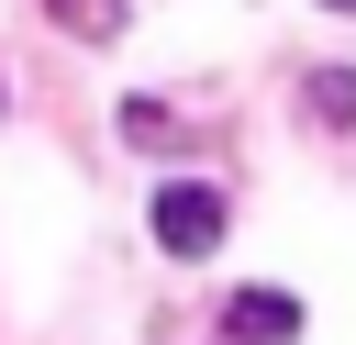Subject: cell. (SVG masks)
Returning <instances> with one entry per match:
<instances>
[{
    "mask_svg": "<svg viewBox=\"0 0 356 345\" xmlns=\"http://www.w3.org/2000/svg\"><path fill=\"white\" fill-rule=\"evenodd\" d=\"M323 11H356V0H323Z\"/></svg>",
    "mask_w": 356,
    "mask_h": 345,
    "instance_id": "6",
    "label": "cell"
},
{
    "mask_svg": "<svg viewBox=\"0 0 356 345\" xmlns=\"http://www.w3.org/2000/svg\"><path fill=\"white\" fill-rule=\"evenodd\" d=\"M300 334V300L289 289H234L222 300V345H289Z\"/></svg>",
    "mask_w": 356,
    "mask_h": 345,
    "instance_id": "2",
    "label": "cell"
},
{
    "mask_svg": "<svg viewBox=\"0 0 356 345\" xmlns=\"http://www.w3.org/2000/svg\"><path fill=\"white\" fill-rule=\"evenodd\" d=\"M156 245H167V256H211V245H222V189L167 178V189H156Z\"/></svg>",
    "mask_w": 356,
    "mask_h": 345,
    "instance_id": "1",
    "label": "cell"
},
{
    "mask_svg": "<svg viewBox=\"0 0 356 345\" xmlns=\"http://www.w3.org/2000/svg\"><path fill=\"white\" fill-rule=\"evenodd\" d=\"M300 100H312V122H356V67H312Z\"/></svg>",
    "mask_w": 356,
    "mask_h": 345,
    "instance_id": "3",
    "label": "cell"
},
{
    "mask_svg": "<svg viewBox=\"0 0 356 345\" xmlns=\"http://www.w3.org/2000/svg\"><path fill=\"white\" fill-rule=\"evenodd\" d=\"M122 134H134V145H178V111H167V100H122Z\"/></svg>",
    "mask_w": 356,
    "mask_h": 345,
    "instance_id": "5",
    "label": "cell"
},
{
    "mask_svg": "<svg viewBox=\"0 0 356 345\" xmlns=\"http://www.w3.org/2000/svg\"><path fill=\"white\" fill-rule=\"evenodd\" d=\"M44 11H56L67 33H89V45H111V33H122V0H44Z\"/></svg>",
    "mask_w": 356,
    "mask_h": 345,
    "instance_id": "4",
    "label": "cell"
}]
</instances>
